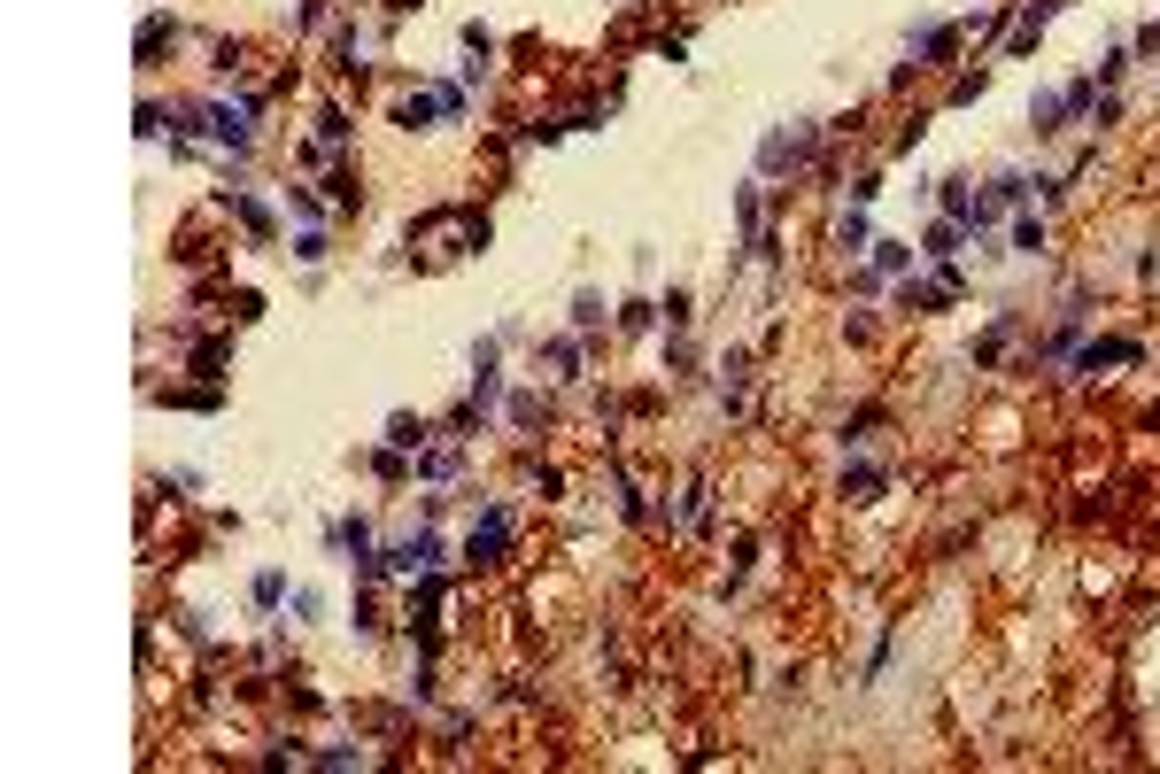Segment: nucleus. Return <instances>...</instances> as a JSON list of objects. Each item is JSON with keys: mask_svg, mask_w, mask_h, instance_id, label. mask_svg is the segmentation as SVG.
Listing matches in <instances>:
<instances>
[{"mask_svg": "<svg viewBox=\"0 0 1160 774\" xmlns=\"http://www.w3.org/2000/svg\"><path fill=\"white\" fill-rule=\"evenodd\" d=\"M959 233H967L959 217H952V225H936V233H928V256H952V248H959Z\"/></svg>", "mask_w": 1160, "mask_h": 774, "instance_id": "nucleus-11", "label": "nucleus"}, {"mask_svg": "<svg viewBox=\"0 0 1160 774\" xmlns=\"http://www.w3.org/2000/svg\"><path fill=\"white\" fill-rule=\"evenodd\" d=\"M1068 117H1075L1068 93H1037V101H1029V132H1037V140H1044V132H1060Z\"/></svg>", "mask_w": 1160, "mask_h": 774, "instance_id": "nucleus-3", "label": "nucleus"}, {"mask_svg": "<svg viewBox=\"0 0 1160 774\" xmlns=\"http://www.w3.org/2000/svg\"><path fill=\"white\" fill-rule=\"evenodd\" d=\"M1137 357H1145L1137 341H1091V349L1075 357V372H1099V364H1137Z\"/></svg>", "mask_w": 1160, "mask_h": 774, "instance_id": "nucleus-5", "label": "nucleus"}, {"mask_svg": "<svg viewBox=\"0 0 1160 774\" xmlns=\"http://www.w3.org/2000/svg\"><path fill=\"white\" fill-rule=\"evenodd\" d=\"M387 566H395V573H434V566H441V542H434V535H410V542H395V550H387Z\"/></svg>", "mask_w": 1160, "mask_h": 774, "instance_id": "nucleus-1", "label": "nucleus"}, {"mask_svg": "<svg viewBox=\"0 0 1160 774\" xmlns=\"http://www.w3.org/2000/svg\"><path fill=\"white\" fill-rule=\"evenodd\" d=\"M248 117H256L248 101H217V109H209V132H217L225 148H248Z\"/></svg>", "mask_w": 1160, "mask_h": 774, "instance_id": "nucleus-2", "label": "nucleus"}, {"mask_svg": "<svg viewBox=\"0 0 1160 774\" xmlns=\"http://www.w3.org/2000/svg\"><path fill=\"white\" fill-rule=\"evenodd\" d=\"M874 264H882V271H905V264H913V248H898V240H874Z\"/></svg>", "mask_w": 1160, "mask_h": 774, "instance_id": "nucleus-9", "label": "nucleus"}, {"mask_svg": "<svg viewBox=\"0 0 1160 774\" xmlns=\"http://www.w3.org/2000/svg\"><path fill=\"white\" fill-rule=\"evenodd\" d=\"M1137 55H1153V62H1160V24H1145V31H1137Z\"/></svg>", "mask_w": 1160, "mask_h": 774, "instance_id": "nucleus-16", "label": "nucleus"}, {"mask_svg": "<svg viewBox=\"0 0 1160 774\" xmlns=\"http://www.w3.org/2000/svg\"><path fill=\"white\" fill-rule=\"evenodd\" d=\"M550 364H557V380H573V372H580V349H573V341H550Z\"/></svg>", "mask_w": 1160, "mask_h": 774, "instance_id": "nucleus-14", "label": "nucleus"}, {"mask_svg": "<svg viewBox=\"0 0 1160 774\" xmlns=\"http://www.w3.org/2000/svg\"><path fill=\"white\" fill-rule=\"evenodd\" d=\"M1014 248H1021V256H1037V248H1044V225H1037V217H1021V225H1014Z\"/></svg>", "mask_w": 1160, "mask_h": 774, "instance_id": "nucleus-13", "label": "nucleus"}, {"mask_svg": "<svg viewBox=\"0 0 1160 774\" xmlns=\"http://www.w3.org/2000/svg\"><path fill=\"white\" fill-rule=\"evenodd\" d=\"M836 248H874V240H867V217H843V225H836Z\"/></svg>", "mask_w": 1160, "mask_h": 774, "instance_id": "nucleus-10", "label": "nucleus"}, {"mask_svg": "<svg viewBox=\"0 0 1160 774\" xmlns=\"http://www.w3.org/2000/svg\"><path fill=\"white\" fill-rule=\"evenodd\" d=\"M434 109H441V93H434V101L418 93V101H403V124H410V132H418V124H434Z\"/></svg>", "mask_w": 1160, "mask_h": 774, "instance_id": "nucleus-12", "label": "nucleus"}, {"mask_svg": "<svg viewBox=\"0 0 1160 774\" xmlns=\"http://www.w3.org/2000/svg\"><path fill=\"white\" fill-rule=\"evenodd\" d=\"M1122 70H1130V47H1114V55H1106L1099 70H1091V78H1099V86H1114V78H1122Z\"/></svg>", "mask_w": 1160, "mask_h": 774, "instance_id": "nucleus-15", "label": "nucleus"}, {"mask_svg": "<svg viewBox=\"0 0 1160 774\" xmlns=\"http://www.w3.org/2000/svg\"><path fill=\"white\" fill-rule=\"evenodd\" d=\"M573 326H580V333L604 326V295H596V287H580V295H573Z\"/></svg>", "mask_w": 1160, "mask_h": 774, "instance_id": "nucleus-8", "label": "nucleus"}, {"mask_svg": "<svg viewBox=\"0 0 1160 774\" xmlns=\"http://www.w3.org/2000/svg\"><path fill=\"white\" fill-rule=\"evenodd\" d=\"M163 39H178V24L171 16H147V31H140V62L155 70V55H163Z\"/></svg>", "mask_w": 1160, "mask_h": 774, "instance_id": "nucleus-7", "label": "nucleus"}, {"mask_svg": "<svg viewBox=\"0 0 1160 774\" xmlns=\"http://www.w3.org/2000/svg\"><path fill=\"white\" fill-rule=\"evenodd\" d=\"M503 535H511V511H488V527L472 535V566H488L495 550H503Z\"/></svg>", "mask_w": 1160, "mask_h": 774, "instance_id": "nucleus-6", "label": "nucleus"}, {"mask_svg": "<svg viewBox=\"0 0 1160 774\" xmlns=\"http://www.w3.org/2000/svg\"><path fill=\"white\" fill-rule=\"evenodd\" d=\"M952 39H959L952 24H921V31H913V55H921V70H936V62L952 55Z\"/></svg>", "mask_w": 1160, "mask_h": 774, "instance_id": "nucleus-4", "label": "nucleus"}]
</instances>
